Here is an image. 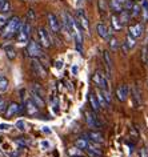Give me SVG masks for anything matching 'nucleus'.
Returning <instances> with one entry per match:
<instances>
[{
    "label": "nucleus",
    "mask_w": 148,
    "mask_h": 157,
    "mask_svg": "<svg viewBox=\"0 0 148 157\" xmlns=\"http://www.w3.org/2000/svg\"><path fill=\"white\" fill-rule=\"evenodd\" d=\"M21 27V21L18 16H14L11 17L8 21L4 24L3 27V31H2V37L4 40H11L14 36H18L19 33V29Z\"/></svg>",
    "instance_id": "1"
},
{
    "label": "nucleus",
    "mask_w": 148,
    "mask_h": 157,
    "mask_svg": "<svg viewBox=\"0 0 148 157\" xmlns=\"http://www.w3.org/2000/svg\"><path fill=\"white\" fill-rule=\"evenodd\" d=\"M31 32H32V21L27 19L24 23H21V27H20V29H19L18 41L21 43V44L28 43L29 37H31Z\"/></svg>",
    "instance_id": "2"
},
{
    "label": "nucleus",
    "mask_w": 148,
    "mask_h": 157,
    "mask_svg": "<svg viewBox=\"0 0 148 157\" xmlns=\"http://www.w3.org/2000/svg\"><path fill=\"white\" fill-rule=\"evenodd\" d=\"M27 53H28V56H31L32 59H39V57L43 56V49L37 41L29 40L28 45H27Z\"/></svg>",
    "instance_id": "3"
},
{
    "label": "nucleus",
    "mask_w": 148,
    "mask_h": 157,
    "mask_svg": "<svg viewBox=\"0 0 148 157\" xmlns=\"http://www.w3.org/2000/svg\"><path fill=\"white\" fill-rule=\"evenodd\" d=\"M93 83L102 89V91L110 89L108 88V78H107L106 75H103L102 71H96L95 72V75H93Z\"/></svg>",
    "instance_id": "4"
},
{
    "label": "nucleus",
    "mask_w": 148,
    "mask_h": 157,
    "mask_svg": "<svg viewBox=\"0 0 148 157\" xmlns=\"http://www.w3.org/2000/svg\"><path fill=\"white\" fill-rule=\"evenodd\" d=\"M31 69H32V72L35 73V76H37L40 78L47 77V71L44 68V65H43L37 59H32V61H31Z\"/></svg>",
    "instance_id": "5"
},
{
    "label": "nucleus",
    "mask_w": 148,
    "mask_h": 157,
    "mask_svg": "<svg viewBox=\"0 0 148 157\" xmlns=\"http://www.w3.org/2000/svg\"><path fill=\"white\" fill-rule=\"evenodd\" d=\"M39 108L36 104H35V101L32 99H27L24 101V111L27 115H29V116H37L39 115Z\"/></svg>",
    "instance_id": "6"
},
{
    "label": "nucleus",
    "mask_w": 148,
    "mask_h": 157,
    "mask_svg": "<svg viewBox=\"0 0 148 157\" xmlns=\"http://www.w3.org/2000/svg\"><path fill=\"white\" fill-rule=\"evenodd\" d=\"M37 35H39L40 44L44 47V48H48V47L51 45V37H49V35H48V32H47V29L43 28V27H40V28L37 29Z\"/></svg>",
    "instance_id": "7"
},
{
    "label": "nucleus",
    "mask_w": 148,
    "mask_h": 157,
    "mask_svg": "<svg viewBox=\"0 0 148 157\" xmlns=\"http://www.w3.org/2000/svg\"><path fill=\"white\" fill-rule=\"evenodd\" d=\"M47 20H48V24H49V28L52 29V32L57 33L60 31V21L59 19H57V16L55 13L49 12L48 15H47Z\"/></svg>",
    "instance_id": "8"
},
{
    "label": "nucleus",
    "mask_w": 148,
    "mask_h": 157,
    "mask_svg": "<svg viewBox=\"0 0 148 157\" xmlns=\"http://www.w3.org/2000/svg\"><path fill=\"white\" fill-rule=\"evenodd\" d=\"M77 21H79V24H80L81 28H83L85 32L89 35V20H88L87 15H85V12L83 10L77 11Z\"/></svg>",
    "instance_id": "9"
},
{
    "label": "nucleus",
    "mask_w": 148,
    "mask_h": 157,
    "mask_svg": "<svg viewBox=\"0 0 148 157\" xmlns=\"http://www.w3.org/2000/svg\"><path fill=\"white\" fill-rule=\"evenodd\" d=\"M85 151H87L89 157H102L103 156V152H102V149H100L99 144L92 143V141H89V144H88V147Z\"/></svg>",
    "instance_id": "10"
},
{
    "label": "nucleus",
    "mask_w": 148,
    "mask_h": 157,
    "mask_svg": "<svg viewBox=\"0 0 148 157\" xmlns=\"http://www.w3.org/2000/svg\"><path fill=\"white\" fill-rule=\"evenodd\" d=\"M96 32H97V35H99L102 39L110 41V39H111V29H108V27L106 24L99 23V24L96 25Z\"/></svg>",
    "instance_id": "11"
},
{
    "label": "nucleus",
    "mask_w": 148,
    "mask_h": 157,
    "mask_svg": "<svg viewBox=\"0 0 148 157\" xmlns=\"http://www.w3.org/2000/svg\"><path fill=\"white\" fill-rule=\"evenodd\" d=\"M85 121H87V124H88L89 128H99L100 127L99 119H97L96 115L92 111H87V112H85Z\"/></svg>",
    "instance_id": "12"
},
{
    "label": "nucleus",
    "mask_w": 148,
    "mask_h": 157,
    "mask_svg": "<svg viewBox=\"0 0 148 157\" xmlns=\"http://www.w3.org/2000/svg\"><path fill=\"white\" fill-rule=\"evenodd\" d=\"M20 112H21V105H19L18 103H11L6 109V117L11 119V117L19 115Z\"/></svg>",
    "instance_id": "13"
},
{
    "label": "nucleus",
    "mask_w": 148,
    "mask_h": 157,
    "mask_svg": "<svg viewBox=\"0 0 148 157\" xmlns=\"http://www.w3.org/2000/svg\"><path fill=\"white\" fill-rule=\"evenodd\" d=\"M128 33H130L132 37L138 39V37H140L144 33V25L142 24V23H138V24L130 25V28H128Z\"/></svg>",
    "instance_id": "14"
},
{
    "label": "nucleus",
    "mask_w": 148,
    "mask_h": 157,
    "mask_svg": "<svg viewBox=\"0 0 148 157\" xmlns=\"http://www.w3.org/2000/svg\"><path fill=\"white\" fill-rule=\"evenodd\" d=\"M85 136H87L88 140L92 141V143H96V144H103L104 143V136L99 131H88V133Z\"/></svg>",
    "instance_id": "15"
},
{
    "label": "nucleus",
    "mask_w": 148,
    "mask_h": 157,
    "mask_svg": "<svg viewBox=\"0 0 148 157\" xmlns=\"http://www.w3.org/2000/svg\"><path fill=\"white\" fill-rule=\"evenodd\" d=\"M128 85L123 84V85H118V88H116V96H118L119 101H126L127 97H128Z\"/></svg>",
    "instance_id": "16"
},
{
    "label": "nucleus",
    "mask_w": 148,
    "mask_h": 157,
    "mask_svg": "<svg viewBox=\"0 0 148 157\" xmlns=\"http://www.w3.org/2000/svg\"><path fill=\"white\" fill-rule=\"evenodd\" d=\"M132 97H134V105H135V108H139L140 105H142V92H140L138 84H135L134 88H132Z\"/></svg>",
    "instance_id": "17"
},
{
    "label": "nucleus",
    "mask_w": 148,
    "mask_h": 157,
    "mask_svg": "<svg viewBox=\"0 0 148 157\" xmlns=\"http://www.w3.org/2000/svg\"><path fill=\"white\" fill-rule=\"evenodd\" d=\"M103 59H104V63H106V67H107V77H111V73H112V60H111V56H110V52H108V51H104Z\"/></svg>",
    "instance_id": "18"
},
{
    "label": "nucleus",
    "mask_w": 148,
    "mask_h": 157,
    "mask_svg": "<svg viewBox=\"0 0 148 157\" xmlns=\"http://www.w3.org/2000/svg\"><path fill=\"white\" fill-rule=\"evenodd\" d=\"M89 104H91V108L93 112H99L100 111V104H99V100H97V96L95 93H89Z\"/></svg>",
    "instance_id": "19"
},
{
    "label": "nucleus",
    "mask_w": 148,
    "mask_h": 157,
    "mask_svg": "<svg viewBox=\"0 0 148 157\" xmlns=\"http://www.w3.org/2000/svg\"><path fill=\"white\" fill-rule=\"evenodd\" d=\"M110 7H111V10L116 13H120L124 10V6L119 2V0H110Z\"/></svg>",
    "instance_id": "20"
},
{
    "label": "nucleus",
    "mask_w": 148,
    "mask_h": 157,
    "mask_svg": "<svg viewBox=\"0 0 148 157\" xmlns=\"http://www.w3.org/2000/svg\"><path fill=\"white\" fill-rule=\"evenodd\" d=\"M10 12H11L10 0H3V2H0V15H7Z\"/></svg>",
    "instance_id": "21"
},
{
    "label": "nucleus",
    "mask_w": 148,
    "mask_h": 157,
    "mask_svg": "<svg viewBox=\"0 0 148 157\" xmlns=\"http://www.w3.org/2000/svg\"><path fill=\"white\" fill-rule=\"evenodd\" d=\"M111 24H112V28L115 31H120L123 28V23L120 21V19L116 16V15H112L111 16Z\"/></svg>",
    "instance_id": "22"
},
{
    "label": "nucleus",
    "mask_w": 148,
    "mask_h": 157,
    "mask_svg": "<svg viewBox=\"0 0 148 157\" xmlns=\"http://www.w3.org/2000/svg\"><path fill=\"white\" fill-rule=\"evenodd\" d=\"M3 48H4V52L10 60H14V59L16 57V51H15V48L12 45H4Z\"/></svg>",
    "instance_id": "23"
},
{
    "label": "nucleus",
    "mask_w": 148,
    "mask_h": 157,
    "mask_svg": "<svg viewBox=\"0 0 148 157\" xmlns=\"http://www.w3.org/2000/svg\"><path fill=\"white\" fill-rule=\"evenodd\" d=\"M31 89H32L31 92L36 93V95H39L40 97H43V99H44V89L41 88V85H40V84H37V83H32V84H31Z\"/></svg>",
    "instance_id": "24"
},
{
    "label": "nucleus",
    "mask_w": 148,
    "mask_h": 157,
    "mask_svg": "<svg viewBox=\"0 0 148 157\" xmlns=\"http://www.w3.org/2000/svg\"><path fill=\"white\" fill-rule=\"evenodd\" d=\"M131 17H132L131 12H130V11H127V10H123L122 12L119 13V19H120V21H122L123 24H127V23L131 20Z\"/></svg>",
    "instance_id": "25"
},
{
    "label": "nucleus",
    "mask_w": 148,
    "mask_h": 157,
    "mask_svg": "<svg viewBox=\"0 0 148 157\" xmlns=\"http://www.w3.org/2000/svg\"><path fill=\"white\" fill-rule=\"evenodd\" d=\"M142 13H143V21L148 23V0H142Z\"/></svg>",
    "instance_id": "26"
},
{
    "label": "nucleus",
    "mask_w": 148,
    "mask_h": 157,
    "mask_svg": "<svg viewBox=\"0 0 148 157\" xmlns=\"http://www.w3.org/2000/svg\"><path fill=\"white\" fill-rule=\"evenodd\" d=\"M135 45H136L135 37H132L131 35L128 33V35H127V40H126V43H124V48H126V49H132Z\"/></svg>",
    "instance_id": "27"
},
{
    "label": "nucleus",
    "mask_w": 148,
    "mask_h": 157,
    "mask_svg": "<svg viewBox=\"0 0 148 157\" xmlns=\"http://www.w3.org/2000/svg\"><path fill=\"white\" fill-rule=\"evenodd\" d=\"M31 99L35 101V104H36L39 108H43V107H44V101H43V97H40L39 95H36V93L31 92Z\"/></svg>",
    "instance_id": "28"
},
{
    "label": "nucleus",
    "mask_w": 148,
    "mask_h": 157,
    "mask_svg": "<svg viewBox=\"0 0 148 157\" xmlns=\"http://www.w3.org/2000/svg\"><path fill=\"white\" fill-rule=\"evenodd\" d=\"M88 144H89V140L88 139H77L75 141V145H76L77 148H80V149H87Z\"/></svg>",
    "instance_id": "29"
},
{
    "label": "nucleus",
    "mask_w": 148,
    "mask_h": 157,
    "mask_svg": "<svg viewBox=\"0 0 148 157\" xmlns=\"http://www.w3.org/2000/svg\"><path fill=\"white\" fill-rule=\"evenodd\" d=\"M130 12H131V16L132 17L139 16V15L142 13V7H140L139 4H136V3H134V6H132V8L130 10Z\"/></svg>",
    "instance_id": "30"
},
{
    "label": "nucleus",
    "mask_w": 148,
    "mask_h": 157,
    "mask_svg": "<svg viewBox=\"0 0 148 157\" xmlns=\"http://www.w3.org/2000/svg\"><path fill=\"white\" fill-rule=\"evenodd\" d=\"M97 100H99V104H100V107L102 108H107V105H108V103H107V100L104 99V96H103V93H102V91H99L97 92Z\"/></svg>",
    "instance_id": "31"
},
{
    "label": "nucleus",
    "mask_w": 148,
    "mask_h": 157,
    "mask_svg": "<svg viewBox=\"0 0 148 157\" xmlns=\"http://www.w3.org/2000/svg\"><path fill=\"white\" fill-rule=\"evenodd\" d=\"M8 89V80L4 77L0 78V93H4Z\"/></svg>",
    "instance_id": "32"
},
{
    "label": "nucleus",
    "mask_w": 148,
    "mask_h": 157,
    "mask_svg": "<svg viewBox=\"0 0 148 157\" xmlns=\"http://www.w3.org/2000/svg\"><path fill=\"white\" fill-rule=\"evenodd\" d=\"M15 143H16L20 148H27V147H29V141H28V140H24V139H16V140H15Z\"/></svg>",
    "instance_id": "33"
},
{
    "label": "nucleus",
    "mask_w": 148,
    "mask_h": 157,
    "mask_svg": "<svg viewBox=\"0 0 148 157\" xmlns=\"http://www.w3.org/2000/svg\"><path fill=\"white\" fill-rule=\"evenodd\" d=\"M15 127H16L19 131H21V132H24L25 129H27V128H25L27 125H25V123H24V120H18L16 124H15Z\"/></svg>",
    "instance_id": "34"
},
{
    "label": "nucleus",
    "mask_w": 148,
    "mask_h": 157,
    "mask_svg": "<svg viewBox=\"0 0 148 157\" xmlns=\"http://www.w3.org/2000/svg\"><path fill=\"white\" fill-rule=\"evenodd\" d=\"M100 91H102V89H100ZM102 93H103L104 99L107 100V103L111 104L112 103V96H111V91H110V89H107V91H102Z\"/></svg>",
    "instance_id": "35"
},
{
    "label": "nucleus",
    "mask_w": 148,
    "mask_h": 157,
    "mask_svg": "<svg viewBox=\"0 0 148 157\" xmlns=\"http://www.w3.org/2000/svg\"><path fill=\"white\" fill-rule=\"evenodd\" d=\"M69 155H72V157L73 156H81L80 148H71V149H69Z\"/></svg>",
    "instance_id": "36"
},
{
    "label": "nucleus",
    "mask_w": 148,
    "mask_h": 157,
    "mask_svg": "<svg viewBox=\"0 0 148 157\" xmlns=\"http://www.w3.org/2000/svg\"><path fill=\"white\" fill-rule=\"evenodd\" d=\"M110 45H111V48H112V49H118V47H119V41L116 40L115 37H111V39H110Z\"/></svg>",
    "instance_id": "37"
},
{
    "label": "nucleus",
    "mask_w": 148,
    "mask_h": 157,
    "mask_svg": "<svg viewBox=\"0 0 148 157\" xmlns=\"http://www.w3.org/2000/svg\"><path fill=\"white\" fill-rule=\"evenodd\" d=\"M40 148L41 149H51V144H49V141H47V140H41L40 141Z\"/></svg>",
    "instance_id": "38"
},
{
    "label": "nucleus",
    "mask_w": 148,
    "mask_h": 157,
    "mask_svg": "<svg viewBox=\"0 0 148 157\" xmlns=\"http://www.w3.org/2000/svg\"><path fill=\"white\" fill-rule=\"evenodd\" d=\"M140 157H148V149L146 147L140 149Z\"/></svg>",
    "instance_id": "39"
},
{
    "label": "nucleus",
    "mask_w": 148,
    "mask_h": 157,
    "mask_svg": "<svg viewBox=\"0 0 148 157\" xmlns=\"http://www.w3.org/2000/svg\"><path fill=\"white\" fill-rule=\"evenodd\" d=\"M11 125L10 124H0V131H10Z\"/></svg>",
    "instance_id": "40"
},
{
    "label": "nucleus",
    "mask_w": 148,
    "mask_h": 157,
    "mask_svg": "<svg viewBox=\"0 0 148 157\" xmlns=\"http://www.w3.org/2000/svg\"><path fill=\"white\" fill-rule=\"evenodd\" d=\"M4 108H6V101L0 97V112H3L4 111Z\"/></svg>",
    "instance_id": "41"
},
{
    "label": "nucleus",
    "mask_w": 148,
    "mask_h": 157,
    "mask_svg": "<svg viewBox=\"0 0 148 157\" xmlns=\"http://www.w3.org/2000/svg\"><path fill=\"white\" fill-rule=\"evenodd\" d=\"M55 67H56L57 69H61V67H63V61H61V60L56 61V63H55Z\"/></svg>",
    "instance_id": "42"
},
{
    "label": "nucleus",
    "mask_w": 148,
    "mask_h": 157,
    "mask_svg": "<svg viewBox=\"0 0 148 157\" xmlns=\"http://www.w3.org/2000/svg\"><path fill=\"white\" fill-rule=\"evenodd\" d=\"M77 71H79L77 65H72V73H73V75H76V73H77Z\"/></svg>",
    "instance_id": "43"
},
{
    "label": "nucleus",
    "mask_w": 148,
    "mask_h": 157,
    "mask_svg": "<svg viewBox=\"0 0 148 157\" xmlns=\"http://www.w3.org/2000/svg\"><path fill=\"white\" fill-rule=\"evenodd\" d=\"M83 3H84V0H76V6L77 7H81L83 6Z\"/></svg>",
    "instance_id": "44"
},
{
    "label": "nucleus",
    "mask_w": 148,
    "mask_h": 157,
    "mask_svg": "<svg viewBox=\"0 0 148 157\" xmlns=\"http://www.w3.org/2000/svg\"><path fill=\"white\" fill-rule=\"evenodd\" d=\"M43 132H44V133H51V129H48L47 127H44V128H43Z\"/></svg>",
    "instance_id": "45"
},
{
    "label": "nucleus",
    "mask_w": 148,
    "mask_h": 157,
    "mask_svg": "<svg viewBox=\"0 0 148 157\" xmlns=\"http://www.w3.org/2000/svg\"><path fill=\"white\" fill-rule=\"evenodd\" d=\"M119 2H120V3H122V4H123V6H124V4H126V3L128 2V0H119Z\"/></svg>",
    "instance_id": "46"
},
{
    "label": "nucleus",
    "mask_w": 148,
    "mask_h": 157,
    "mask_svg": "<svg viewBox=\"0 0 148 157\" xmlns=\"http://www.w3.org/2000/svg\"><path fill=\"white\" fill-rule=\"evenodd\" d=\"M73 157H83V156H73Z\"/></svg>",
    "instance_id": "47"
},
{
    "label": "nucleus",
    "mask_w": 148,
    "mask_h": 157,
    "mask_svg": "<svg viewBox=\"0 0 148 157\" xmlns=\"http://www.w3.org/2000/svg\"><path fill=\"white\" fill-rule=\"evenodd\" d=\"M0 156H2V153H0Z\"/></svg>",
    "instance_id": "48"
},
{
    "label": "nucleus",
    "mask_w": 148,
    "mask_h": 157,
    "mask_svg": "<svg viewBox=\"0 0 148 157\" xmlns=\"http://www.w3.org/2000/svg\"><path fill=\"white\" fill-rule=\"evenodd\" d=\"M0 2H3V0H0Z\"/></svg>",
    "instance_id": "49"
}]
</instances>
